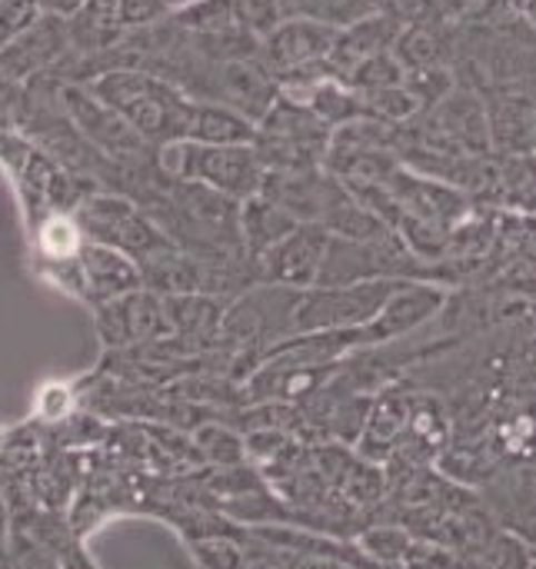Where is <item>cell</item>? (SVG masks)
I'll return each instance as SVG.
<instances>
[{"label":"cell","mask_w":536,"mask_h":569,"mask_svg":"<svg viewBox=\"0 0 536 569\" xmlns=\"http://www.w3.org/2000/svg\"><path fill=\"white\" fill-rule=\"evenodd\" d=\"M103 103H110L127 123L157 150L187 140L193 97L167 77L140 67H113L87 83Z\"/></svg>","instance_id":"obj_1"},{"label":"cell","mask_w":536,"mask_h":569,"mask_svg":"<svg viewBox=\"0 0 536 569\" xmlns=\"http://www.w3.org/2000/svg\"><path fill=\"white\" fill-rule=\"evenodd\" d=\"M160 170L197 180L210 190H220L234 200H247L260 193L267 167L254 143H197L177 140L160 147Z\"/></svg>","instance_id":"obj_2"},{"label":"cell","mask_w":536,"mask_h":569,"mask_svg":"<svg viewBox=\"0 0 536 569\" xmlns=\"http://www.w3.org/2000/svg\"><path fill=\"white\" fill-rule=\"evenodd\" d=\"M330 133V123H324L307 103L280 90L267 113L257 120L254 147L267 170H310L327 163Z\"/></svg>","instance_id":"obj_3"},{"label":"cell","mask_w":536,"mask_h":569,"mask_svg":"<svg viewBox=\"0 0 536 569\" xmlns=\"http://www.w3.org/2000/svg\"><path fill=\"white\" fill-rule=\"evenodd\" d=\"M73 220L87 240L110 243L130 253L137 263H147L173 250V237L130 197L123 193H90L73 207Z\"/></svg>","instance_id":"obj_4"},{"label":"cell","mask_w":536,"mask_h":569,"mask_svg":"<svg viewBox=\"0 0 536 569\" xmlns=\"http://www.w3.org/2000/svg\"><path fill=\"white\" fill-rule=\"evenodd\" d=\"M60 107L70 123L83 133L90 147H97L113 163H143L153 150L110 103H103L90 87H60Z\"/></svg>","instance_id":"obj_5"},{"label":"cell","mask_w":536,"mask_h":569,"mask_svg":"<svg viewBox=\"0 0 536 569\" xmlns=\"http://www.w3.org/2000/svg\"><path fill=\"white\" fill-rule=\"evenodd\" d=\"M450 300V290L430 277H407L390 300L380 307V313L374 320H367L364 327H354V347L357 350H374V347H387L420 327H427ZM354 350V353H357Z\"/></svg>","instance_id":"obj_6"},{"label":"cell","mask_w":536,"mask_h":569,"mask_svg":"<svg viewBox=\"0 0 536 569\" xmlns=\"http://www.w3.org/2000/svg\"><path fill=\"white\" fill-rule=\"evenodd\" d=\"M93 320H97V337L107 350L163 343L173 337L167 300H163V293H157L150 287H137L117 300L93 307Z\"/></svg>","instance_id":"obj_7"},{"label":"cell","mask_w":536,"mask_h":569,"mask_svg":"<svg viewBox=\"0 0 536 569\" xmlns=\"http://www.w3.org/2000/svg\"><path fill=\"white\" fill-rule=\"evenodd\" d=\"M334 233L317 223V220H304L297 223L267 257H260V273L267 283L277 287H294V290H307L320 280L327 253H330Z\"/></svg>","instance_id":"obj_8"},{"label":"cell","mask_w":536,"mask_h":569,"mask_svg":"<svg viewBox=\"0 0 536 569\" xmlns=\"http://www.w3.org/2000/svg\"><path fill=\"white\" fill-rule=\"evenodd\" d=\"M77 297H83L90 307H100L107 300H117L137 287H143V270L140 263L100 240H87L77 250Z\"/></svg>","instance_id":"obj_9"},{"label":"cell","mask_w":536,"mask_h":569,"mask_svg":"<svg viewBox=\"0 0 536 569\" xmlns=\"http://www.w3.org/2000/svg\"><path fill=\"white\" fill-rule=\"evenodd\" d=\"M70 43V27L63 17L43 13L33 27L17 33L0 47V77L3 80H30L43 67L57 63Z\"/></svg>","instance_id":"obj_10"},{"label":"cell","mask_w":536,"mask_h":569,"mask_svg":"<svg viewBox=\"0 0 536 569\" xmlns=\"http://www.w3.org/2000/svg\"><path fill=\"white\" fill-rule=\"evenodd\" d=\"M297 223L304 220H297L287 207H280L267 193H254L240 200V240L254 260L267 257Z\"/></svg>","instance_id":"obj_11"},{"label":"cell","mask_w":536,"mask_h":569,"mask_svg":"<svg viewBox=\"0 0 536 569\" xmlns=\"http://www.w3.org/2000/svg\"><path fill=\"white\" fill-rule=\"evenodd\" d=\"M254 137H257V120H250L247 113H240L230 103L193 97L187 140H197V143H254Z\"/></svg>","instance_id":"obj_12"},{"label":"cell","mask_w":536,"mask_h":569,"mask_svg":"<svg viewBox=\"0 0 536 569\" xmlns=\"http://www.w3.org/2000/svg\"><path fill=\"white\" fill-rule=\"evenodd\" d=\"M490 197L517 213H536V150H510L494 170Z\"/></svg>","instance_id":"obj_13"},{"label":"cell","mask_w":536,"mask_h":569,"mask_svg":"<svg viewBox=\"0 0 536 569\" xmlns=\"http://www.w3.org/2000/svg\"><path fill=\"white\" fill-rule=\"evenodd\" d=\"M490 140L510 150H530L536 140V107L524 93H500L490 107Z\"/></svg>","instance_id":"obj_14"},{"label":"cell","mask_w":536,"mask_h":569,"mask_svg":"<svg viewBox=\"0 0 536 569\" xmlns=\"http://www.w3.org/2000/svg\"><path fill=\"white\" fill-rule=\"evenodd\" d=\"M414 543L417 540H410V533L397 527H374L360 537V550L374 563H410Z\"/></svg>","instance_id":"obj_15"},{"label":"cell","mask_w":536,"mask_h":569,"mask_svg":"<svg viewBox=\"0 0 536 569\" xmlns=\"http://www.w3.org/2000/svg\"><path fill=\"white\" fill-rule=\"evenodd\" d=\"M193 440H197L204 460H210L214 467H237L244 460V443L237 440V433H230L217 423L200 427Z\"/></svg>","instance_id":"obj_16"},{"label":"cell","mask_w":536,"mask_h":569,"mask_svg":"<svg viewBox=\"0 0 536 569\" xmlns=\"http://www.w3.org/2000/svg\"><path fill=\"white\" fill-rule=\"evenodd\" d=\"M234 3V13H237V23L254 33L257 40L267 37L280 20H287L284 13V0H230Z\"/></svg>","instance_id":"obj_17"},{"label":"cell","mask_w":536,"mask_h":569,"mask_svg":"<svg viewBox=\"0 0 536 569\" xmlns=\"http://www.w3.org/2000/svg\"><path fill=\"white\" fill-rule=\"evenodd\" d=\"M43 17L37 0H0V47Z\"/></svg>","instance_id":"obj_18"},{"label":"cell","mask_w":536,"mask_h":569,"mask_svg":"<svg viewBox=\"0 0 536 569\" xmlns=\"http://www.w3.org/2000/svg\"><path fill=\"white\" fill-rule=\"evenodd\" d=\"M193 553L207 567H237L247 560V553H240V543H230V540H200Z\"/></svg>","instance_id":"obj_19"},{"label":"cell","mask_w":536,"mask_h":569,"mask_svg":"<svg viewBox=\"0 0 536 569\" xmlns=\"http://www.w3.org/2000/svg\"><path fill=\"white\" fill-rule=\"evenodd\" d=\"M37 3H40L43 13L63 17V20H73V17L87 7V0H37Z\"/></svg>","instance_id":"obj_20"},{"label":"cell","mask_w":536,"mask_h":569,"mask_svg":"<svg viewBox=\"0 0 536 569\" xmlns=\"http://www.w3.org/2000/svg\"><path fill=\"white\" fill-rule=\"evenodd\" d=\"M7 537H10V507H7V493H3V483H0V553L7 547Z\"/></svg>","instance_id":"obj_21"},{"label":"cell","mask_w":536,"mask_h":569,"mask_svg":"<svg viewBox=\"0 0 536 569\" xmlns=\"http://www.w3.org/2000/svg\"><path fill=\"white\" fill-rule=\"evenodd\" d=\"M514 13H520L530 27L536 30V0H507Z\"/></svg>","instance_id":"obj_22"},{"label":"cell","mask_w":536,"mask_h":569,"mask_svg":"<svg viewBox=\"0 0 536 569\" xmlns=\"http://www.w3.org/2000/svg\"><path fill=\"white\" fill-rule=\"evenodd\" d=\"M3 443H7V433H0V450H3Z\"/></svg>","instance_id":"obj_23"},{"label":"cell","mask_w":536,"mask_h":569,"mask_svg":"<svg viewBox=\"0 0 536 569\" xmlns=\"http://www.w3.org/2000/svg\"><path fill=\"white\" fill-rule=\"evenodd\" d=\"M534 143H536V140H534Z\"/></svg>","instance_id":"obj_24"}]
</instances>
